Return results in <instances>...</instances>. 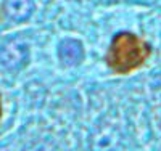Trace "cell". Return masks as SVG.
Here are the masks:
<instances>
[{"mask_svg": "<svg viewBox=\"0 0 161 151\" xmlns=\"http://www.w3.org/2000/svg\"><path fill=\"white\" fill-rule=\"evenodd\" d=\"M150 57L152 45L147 40L130 31H121L113 35L105 53V63L111 73L127 76L140 69Z\"/></svg>", "mask_w": 161, "mask_h": 151, "instance_id": "1", "label": "cell"}, {"mask_svg": "<svg viewBox=\"0 0 161 151\" xmlns=\"http://www.w3.org/2000/svg\"><path fill=\"white\" fill-rule=\"evenodd\" d=\"M3 116V105H2V95H0V121H2Z\"/></svg>", "mask_w": 161, "mask_h": 151, "instance_id": "2", "label": "cell"}]
</instances>
